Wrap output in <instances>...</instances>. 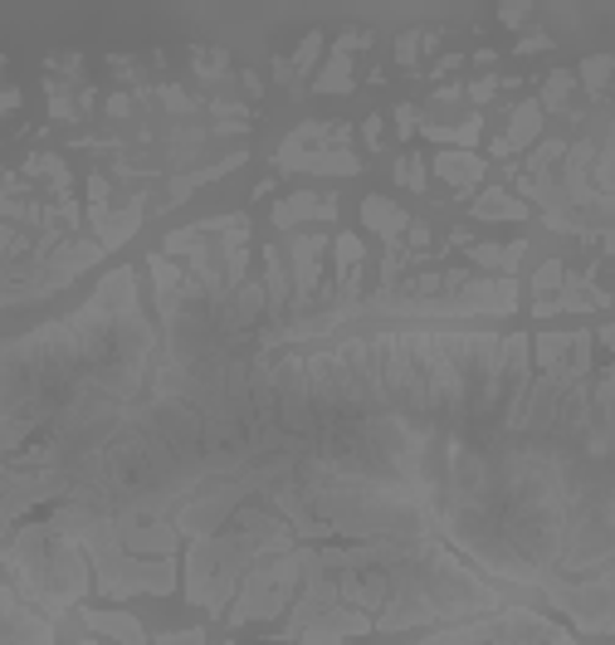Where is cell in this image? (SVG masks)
<instances>
[{
	"instance_id": "42",
	"label": "cell",
	"mask_w": 615,
	"mask_h": 645,
	"mask_svg": "<svg viewBox=\"0 0 615 645\" xmlns=\"http://www.w3.org/2000/svg\"><path fill=\"white\" fill-rule=\"evenodd\" d=\"M528 15H532V6H498V20H504V25H512V30H518Z\"/></svg>"
},
{
	"instance_id": "27",
	"label": "cell",
	"mask_w": 615,
	"mask_h": 645,
	"mask_svg": "<svg viewBox=\"0 0 615 645\" xmlns=\"http://www.w3.org/2000/svg\"><path fill=\"white\" fill-rule=\"evenodd\" d=\"M425 176H430V166L420 152H406L401 162H396V181H401L406 191H425Z\"/></svg>"
},
{
	"instance_id": "1",
	"label": "cell",
	"mask_w": 615,
	"mask_h": 645,
	"mask_svg": "<svg viewBox=\"0 0 615 645\" xmlns=\"http://www.w3.org/2000/svg\"><path fill=\"white\" fill-rule=\"evenodd\" d=\"M162 333L147 323L128 265L98 279L88 303L0 347V455L25 450L84 387L147 391Z\"/></svg>"
},
{
	"instance_id": "51",
	"label": "cell",
	"mask_w": 615,
	"mask_h": 645,
	"mask_svg": "<svg viewBox=\"0 0 615 645\" xmlns=\"http://www.w3.org/2000/svg\"><path fill=\"white\" fill-rule=\"evenodd\" d=\"M78 645H108V641H102V636H84V641H78Z\"/></svg>"
},
{
	"instance_id": "37",
	"label": "cell",
	"mask_w": 615,
	"mask_h": 645,
	"mask_svg": "<svg viewBox=\"0 0 615 645\" xmlns=\"http://www.w3.org/2000/svg\"><path fill=\"white\" fill-rule=\"evenodd\" d=\"M108 196H112V181L102 172H94L88 176V206H108Z\"/></svg>"
},
{
	"instance_id": "30",
	"label": "cell",
	"mask_w": 615,
	"mask_h": 645,
	"mask_svg": "<svg viewBox=\"0 0 615 645\" xmlns=\"http://www.w3.org/2000/svg\"><path fill=\"white\" fill-rule=\"evenodd\" d=\"M157 98H162V108H166V112H176V118L196 112V98H191L186 88H176V84H162V88H157Z\"/></svg>"
},
{
	"instance_id": "29",
	"label": "cell",
	"mask_w": 615,
	"mask_h": 645,
	"mask_svg": "<svg viewBox=\"0 0 615 645\" xmlns=\"http://www.w3.org/2000/svg\"><path fill=\"white\" fill-rule=\"evenodd\" d=\"M50 118H60V122H74V118H84V108L74 104V94H68L64 84H54V78H50Z\"/></svg>"
},
{
	"instance_id": "5",
	"label": "cell",
	"mask_w": 615,
	"mask_h": 645,
	"mask_svg": "<svg viewBox=\"0 0 615 645\" xmlns=\"http://www.w3.org/2000/svg\"><path fill=\"white\" fill-rule=\"evenodd\" d=\"M386 313V319H508L518 313V279H470L454 293H396L376 289L357 299V319Z\"/></svg>"
},
{
	"instance_id": "13",
	"label": "cell",
	"mask_w": 615,
	"mask_h": 645,
	"mask_svg": "<svg viewBox=\"0 0 615 645\" xmlns=\"http://www.w3.org/2000/svg\"><path fill=\"white\" fill-rule=\"evenodd\" d=\"M84 626L88 636H102L108 645H152V636L142 631V621L132 611H98V606H84Z\"/></svg>"
},
{
	"instance_id": "3",
	"label": "cell",
	"mask_w": 615,
	"mask_h": 645,
	"mask_svg": "<svg viewBox=\"0 0 615 645\" xmlns=\"http://www.w3.org/2000/svg\"><path fill=\"white\" fill-rule=\"evenodd\" d=\"M0 572L15 582V596L30 602L40 616H64L68 606H84L88 596V558L74 538L54 534L50 524H20L0 548Z\"/></svg>"
},
{
	"instance_id": "9",
	"label": "cell",
	"mask_w": 615,
	"mask_h": 645,
	"mask_svg": "<svg viewBox=\"0 0 615 645\" xmlns=\"http://www.w3.org/2000/svg\"><path fill=\"white\" fill-rule=\"evenodd\" d=\"M0 645H60L54 621L40 616L30 602H20L6 582H0Z\"/></svg>"
},
{
	"instance_id": "45",
	"label": "cell",
	"mask_w": 615,
	"mask_h": 645,
	"mask_svg": "<svg viewBox=\"0 0 615 645\" xmlns=\"http://www.w3.org/2000/svg\"><path fill=\"white\" fill-rule=\"evenodd\" d=\"M20 108V88H0V118Z\"/></svg>"
},
{
	"instance_id": "33",
	"label": "cell",
	"mask_w": 615,
	"mask_h": 645,
	"mask_svg": "<svg viewBox=\"0 0 615 645\" xmlns=\"http://www.w3.org/2000/svg\"><path fill=\"white\" fill-rule=\"evenodd\" d=\"M401 240H406V245H401L406 259H410V255H420V250H425V245H430V225H425V221H410Z\"/></svg>"
},
{
	"instance_id": "25",
	"label": "cell",
	"mask_w": 615,
	"mask_h": 645,
	"mask_svg": "<svg viewBox=\"0 0 615 645\" xmlns=\"http://www.w3.org/2000/svg\"><path fill=\"white\" fill-rule=\"evenodd\" d=\"M191 69H196V78H205V84H220L225 74H230V54L225 50H191Z\"/></svg>"
},
{
	"instance_id": "15",
	"label": "cell",
	"mask_w": 615,
	"mask_h": 645,
	"mask_svg": "<svg viewBox=\"0 0 615 645\" xmlns=\"http://www.w3.org/2000/svg\"><path fill=\"white\" fill-rule=\"evenodd\" d=\"M362 221H367V230H376L386 245H401L410 215L396 206V201H386V196H367V201H362Z\"/></svg>"
},
{
	"instance_id": "32",
	"label": "cell",
	"mask_w": 615,
	"mask_h": 645,
	"mask_svg": "<svg viewBox=\"0 0 615 645\" xmlns=\"http://www.w3.org/2000/svg\"><path fill=\"white\" fill-rule=\"evenodd\" d=\"M420 30H406L401 40H396V64H401V69H420Z\"/></svg>"
},
{
	"instance_id": "46",
	"label": "cell",
	"mask_w": 615,
	"mask_h": 645,
	"mask_svg": "<svg viewBox=\"0 0 615 645\" xmlns=\"http://www.w3.org/2000/svg\"><path fill=\"white\" fill-rule=\"evenodd\" d=\"M464 98V88L460 84H444V88H435V104H460Z\"/></svg>"
},
{
	"instance_id": "35",
	"label": "cell",
	"mask_w": 615,
	"mask_h": 645,
	"mask_svg": "<svg viewBox=\"0 0 615 645\" xmlns=\"http://www.w3.org/2000/svg\"><path fill=\"white\" fill-rule=\"evenodd\" d=\"M498 88H504V84H498V78H494V74H488V78H474V84H470V88H464V98H474V104H488V98H494V94H498Z\"/></svg>"
},
{
	"instance_id": "17",
	"label": "cell",
	"mask_w": 615,
	"mask_h": 645,
	"mask_svg": "<svg viewBox=\"0 0 615 645\" xmlns=\"http://www.w3.org/2000/svg\"><path fill=\"white\" fill-rule=\"evenodd\" d=\"M474 221H528V206H522L512 191L504 186H484L474 196V206H470Z\"/></svg>"
},
{
	"instance_id": "48",
	"label": "cell",
	"mask_w": 615,
	"mask_h": 645,
	"mask_svg": "<svg viewBox=\"0 0 615 645\" xmlns=\"http://www.w3.org/2000/svg\"><path fill=\"white\" fill-rule=\"evenodd\" d=\"M532 319H557V299H532Z\"/></svg>"
},
{
	"instance_id": "10",
	"label": "cell",
	"mask_w": 615,
	"mask_h": 645,
	"mask_svg": "<svg viewBox=\"0 0 615 645\" xmlns=\"http://www.w3.org/2000/svg\"><path fill=\"white\" fill-rule=\"evenodd\" d=\"M142 215H147V196H132L122 211H112V206H88V230H94L98 250H102V255L122 250V245H128L132 235L142 230Z\"/></svg>"
},
{
	"instance_id": "38",
	"label": "cell",
	"mask_w": 615,
	"mask_h": 645,
	"mask_svg": "<svg viewBox=\"0 0 615 645\" xmlns=\"http://www.w3.org/2000/svg\"><path fill=\"white\" fill-rule=\"evenodd\" d=\"M367 44H371L367 30H347V35L337 40V50H333V54H347V60H352V50H367Z\"/></svg>"
},
{
	"instance_id": "6",
	"label": "cell",
	"mask_w": 615,
	"mask_h": 645,
	"mask_svg": "<svg viewBox=\"0 0 615 645\" xmlns=\"http://www.w3.org/2000/svg\"><path fill=\"white\" fill-rule=\"evenodd\" d=\"M406 645H581L567 626L547 621L538 606H504L474 621H454V626H435L425 636Z\"/></svg>"
},
{
	"instance_id": "21",
	"label": "cell",
	"mask_w": 615,
	"mask_h": 645,
	"mask_svg": "<svg viewBox=\"0 0 615 645\" xmlns=\"http://www.w3.org/2000/svg\"><path fill=\"white\" fill-rule=\"evenodd\" d=\"M313 88H317V94H352V88H357V78H352V60H347V54H333V60L313 74Z\"/></svg>"
},
{
	"instance_id": "44",
	"label": "cell",
	"mask_w": 615,
	"mask_h": 645,
	"mask_svg": "<svg viewBox=\"0 0 615 645\" xmlns=\"http://www.w3.org/2000/svg\"><path fill=\"white\" fill-rule=\"evenodd\" d=\"M108 64H112V74H118V78H132V74H137V64L128 60V54H112Z\"/></svg>"
},
{
	"instance_id": "12",
	"label": "cell",
	"mask_w": 615,
	"mask_h": 645,
	"mask_svg": "<svg viewBox=\"0 0 615 645\" xmlns=\"http://www.w3.org/2000/svg\"><path fill=\"white\" fill-rule=\"evenodd\" d=\"M279 172H303V176H357L362 157L357 152H337V147H313V152H273Z\"/></svg>"
},
{
	"instance_id": "36",
	"label": "cell",
	"mask_w": 615,
	"mask_h": 645,
	"mask_svg": "<svg viewBox=\"0 0 615 645\" xmlns=\"http://www.w3.org/2000/svg\"><path fill=\"white\" fill-rule=\"evenodd\" d=\"M416 122H420L416 104H401V108H396V132H401V142H410V138H416Z\"/></svg>"
},
{
	"instance_id": "43",
	"label": "cell",
	"mask_w": 615,
	"mask_h": 645,
	"mask_svg": "<svg viewBox=\"0 0 615 645\" xmlns=\"http://www.w3.org/2000/svg\"><path fill=\"white\" fill-rule=\"evenodd\" d=\"M538 50H552V35H542V30H538V35H522L518 40V54H538Z\"/></svg>"
},
{
	"instance_id": "31",
	"label": "cell",
	"mask_w": 615,
	"mask_h": 645,
	"mask_svg": "<svg viewBox=\"0 0 615 645\" xmlns=\"http://www.w3.org/2000/svg\"><path fill=\"white\" fill-rule=\"evenodd\" d=\"M196 240H201L196 225H186V230H171L166 240H162V255H191V250H196Z\"/></svg>"
},
{
	"instance_id": "50",
	"label": "cell",
	"mask_w": 615,
	"mask_h": 645,
	"mask_svg": "<svg viewBox=\"0 0 615 645\" xmlns=\"http://www.w3.org/2000/svg\"><path fill=\"white\" fill-rule=\"evenodd\" d=\"M460 64H464V54H444V60L435 64V78H440V74H454Z\"/></svg>"
},
{
	"instance_id": "26",
	"label": "cell",
	"mask_w": 615,
	"mask_h": 645,
	"mask_svg": "<svg viewBox=\"0 0 615 645\" xmlns=\"http://www.w3.org/2000/svg\"><path fill=\"white\" fill-rule=\"evenodd\" d=\"M317 60H323V30H308L303 44H299V54H293V78H308L317 69Z\"/></svg>"
},
{
	"instance_id": "20",
	"label": "cell",
	"mask_w": 615,
	"mask_h": 645,
	"mask_svg": "<svg viewBox=\"0 0 615 645\" xmlns=\"http://www.w3.org/2000/svg\"><path fill=\"white\" fill-rule=\"evenodd\" d=\"M425 138H430V142H444V152H470V147L484 138V118L474 112V118H464L460 128H440V122H430Z\"/></svg>"
},
{
	"instance_id": "2",
	"label": "cell",
	"mask_w": 615,
	"mask_h": 645,
	"mask_svg": "<svg viewBox=\"0 0 615 645\" xmlns=\"http://www.w3.org/2000/svg\"><path fill=\"white\" fill-rule=\"evenodd\" d=\"M289 548H299V538H293V528L273 508L239 504L220 534L186 542V568H181L186 572V602L211 611V616H225V606L235 602L239 577L255 568L259 558H273V552H289Z\"/></svg>"
},
{
	"instance_id": "47",
	"label": "cell",
	"mask_w": 615,
	"mask_h": 645,
	"mask_svg": "<svg viewBox=\"0 0 615 645\" xmlns=\"http://www.w3.org/2000/svg\"><path fill=\"white\" fill-rule=\"evenodd\" d=\"M273 78H279V84H289V88L299 84V78H293V64H289V60H273Z\"/></svg>"
},
{
	"instance_id": "52",
	"label": "cell",
	"mask_w": 615,
	"mask_h": 645,
	"mask_svg": "<svg viewBox=\"0 0 615 645\" xmlns=\"http://www.w3.org/2000/svg\"><path fill=\"white\" fill-rule=\"evenodd\" d=\"M596 645H606V641H596Z\"/></svg>"
},
{
	"instance_id": "11",
	"label": "cell",
	"mask_w": 615,
	"mask_h": 645,
	"mask_svg": "<svg viewBox=\"0 0 615 645\" xmlns=\"http://www.w3.org/2000/svg\"><path fill=\"white\" fill-rule=\"evenodd\" d=\"M357 636H371V616L367 611H357V606H333V611H323L317 621H308V626L299 631V645H342V641H357Z\"/></svg>"
},
{
	"instance_id": "22",
	"label": "cell",
	"mask_w": 615,
	"mask_h": 645,
	"mask_svg": "<svg viewBox=\"0 0 615 645\" xmlns=\"http://www.w3.org/2000/svg\"><path fill=\"white\" fill-rule=\"evenodd\" d=\"M572 88H576V74L572 69H552V74H547V84H542V94H538V108L542 112H567V98H572Z\"/></svg>"
},
{
	"instance_id": "49",
	"label": "cell",
	"mask_w": 615,
	"mask_h": 645,
	"mask_svg": "<svg viewBox=\"0 0 615 645\" xmlns=\"http://www.w3.org/2000/svg\"><path fill=\"white\" fill-rule=\"evenodd\" d=\"M239 84H245V94H249V98H259V94H265V84H259V74H249V69L239 74Z\"/></svg>"
},
{
	"instance_id": "4",
	"label": "cell",
	"mask_w": 615,
	"mask_h": 645,
	"mask_svg": "<svg viewBox=\"0 0 615 645\" xmlns=\"http://www.w3.org/2000/svg\"><path fill=\"white\" fill-rule=\"evenodd\" d=\"M44 524L54 534L74 538L84 548L88 568H94V587L108 602H128V596H171L176 592V558H132L118 542V528H112V514H98L88 504H60Z\"/></svg>"
},
{
	"instance_id": "24",
	"label": "cell",
	"mask_w": 615,
	"mask_h": 645,
	"mask_svg": "<svg viewBox=\"0 0 615 645\" xmlns=\"http://www.w3.org/2000/svg\"><path fill=\"white\" fill-rule=\"evenodd\" d=\"M611 74H615V60H611V54H591V60H581V84H586V94L596 98V104L606 98Z\"/></svg>"
},
{
	"instance_id": "18",
	"label": "cell",
	"mask_w": 615,
	"mask_h": 645,
	"mask_svg": "<svg viewBox=\"0 0 615 645\" xmlns=\"http://www.w3.org/2000/svg\"><path fill=\"white\" fill-rule=\"evenodd\" d=\"M522 255H528V240H508V245H470V265H474V269H498L504 279L518 275Z\"/></svg>"
},
{
	"instance_id": "16",
	"label": "cell",
	"mask_w": 615,
	"mask_h": 645,
	"mask_svg": "<svg viewBox=\"0 0 615 645\" xmlns=\"http://www.w3.org/2000/svg\"><path fill=\"white\" fill-rule=\"evenodd\" d=\"M538 132H542V108H538V98H522V104L508 112V132H498V138H504L508 157H512V152H522V147L538 142Z\"/></svg>"
},
{
	"instance_id": "28",
	"label": "cell",
	"mask_w": 615,
	"mask_h": 645,
	"mask_svg": "<svg viewBox=\"0 0 615 645\" xmlns=\"http://www.w3.org/2000/svg\"><path fill=\"white\" fill-rule=\"evenodd\" d=\"M562 279H567V265H562V259H542V269L532 275V293H538V299H552V293L562 289Z\"/></svg>"
},
{
	"instance_id": "14",
	"label": "cell",
	"mask_w": 615,
	"mask_h": 645,
	"mask_svg": "<svg viewBox=\"0 0 615 645\" xmlns=\"http://www.w3.org/2000/svg\"><path fill=\"white\" fill-rule=\"evenodd\" d=\"M430 166H435L440 181H450L454 196H470L478 181H484V157H474V152H435Z\"/></svg>"
},
{
	"instance_id": "39",
	"label": "cell",
	"mask_w": 615,
	"mask_h": 645,
	"mask_svg": "<svg viewBox=\"0 0 615 645\" xmlns=\"http://www.w3.org/2000/svg\"><path fill=\"white\" fill-rule=\"evenodd\" d=\"M78 54H54V60H44V69H54V74H68V78H78Z\"/></svg>"
},
{
	"instance_id": "7",
	"label": "cell",
	"mask_w": 615,
	"mask_h": 645,
	"mask_svg": "<svg viewBox=\"0 0 615 645\" xmlns=\"http://www.w3.org/2000/svg\"><path fill=\"white\" fill-rule=\"evenodd\" d=\"M303 587V542L289 552H273V558H259L255 568L239 577L235 602L225 606V621L230 626H249V621H269L279 611L293 606Z\"/></svg>"
},
{
	"instance_id": "23",
	"label": "cell",
	"mask_w": 615,
	"mask_h": 645,
	"mask_svg": "<svg viewBox=\"0 0 615 645\" xmlns=\"http://www.w3.org/2000/svg\"><path fill=\"white\" fill-rule=\"evenodd\" d=\"M567 157V138H542L522 162V176H552V166Z\"/></svg>"
},
{
	"instance_id": "8",
	"label": "cell",
	"mask_w": 615,
	"mask_h": 645,
	"mask_svg": "<svg viewBox=\"0 0 615 645\" xmlns=\"http://www.w3.org/2000/svg\"><path fill=\"white\" fill-rule=\"evenodd\" d=\"M327 235L308 230V235H293L289 240V289H293V313L289 319H299L317 303V279H323V255H327Z\"/></svg>"
},
{
	"instance_id": "41",
	"label": "cell",
	"mask_w": 615,
	"mask_h": 645,
	"mask_svg": "<svg viewBox=\"0 0 615 645\" xmlns=\"http://www.w3.org/2000/svg\"><path fill=\"white\" fill-rule=\"evenodd\" d=\"M362 142H367L371 152H381V118H376V112H371L367 122H362Z\"/></svg>"
},
{
	"instance_id": "19",
	"label": "cell",
	"mask_w": 615,
	"mask_h": 645,
	"mask_svg": "<svg viewBox=\"0 0 615 645\" xmlns=\"http://www.w3.org/2000/svg\"><path fill=\"white\" fill-rule=\"evenodd\" d=\"M317 206H323V196H317V191H293L289 201H279V206H273V225H279V230H299L303 221H317Z\"/></svg>"
},
{
	"instance_id": "40",
	"label": "cell",
	"mask_w": 615,
	"mask_h": 645,
	"mask_svg": "<svg viewBox=\"0 0 615 645\" xmlns=\"http://www.w3.org/2000/svg\"><path fill=\"white\" fill-rule=\"evenodd\" d=\"M132 108H137L132 94H112L108 98V118H132Z\"/></svg>"
},
{
	"instance_id": "34",
	"label": "cell",
	"mask_w": 615,
	"mask_h": 645,
	"mask_svg": "<svg viewBox=\"0 0 615 645\" xmlns=\"http://www.w3.org/2000/svg\"><path fill=\"white\" fill-rule=\"evenodd\" d=\"M211 636H205L201 626H191V631H162V636H152V645H205Z\"/></svg>"
}]
</instances>
